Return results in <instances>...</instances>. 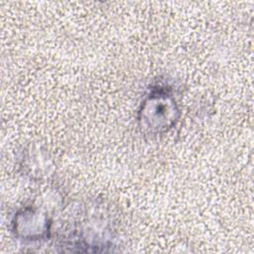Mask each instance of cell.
Instances as JSON below:
<instances>
[{"mask_svg":"<svg viewBox=\"0 0 254 254\" xmlns=\"http://www.w3.org/2000/svg\"><path fill=\"white\" fill-rule=\"evenodd\" d=\"M177 111L172 97L164 93L153 94L142 106L141 120L150 129H166L174 123Z\"/></svg>","mask_w":254,"mask_h":254,"instance_id":"cell-1","label":"cell"}]
</instances>
